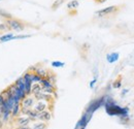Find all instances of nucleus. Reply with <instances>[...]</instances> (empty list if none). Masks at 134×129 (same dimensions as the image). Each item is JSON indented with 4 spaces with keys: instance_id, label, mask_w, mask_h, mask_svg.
<instances>
[{
    "instance_id": "1",
    "label": "nucleus",
    "mask_w": 134,
    "mask_h": 129,
    "mask_svg": "<svg viewBox=\"0 0 134 129\" xmlns=\"http://www.w3.org/2000/svg\"><path fill=\"white\" fill-rule=\"evenodd\" d=\"M105 112L109 116H119L121 118H128L129 116V109L128 108H121L119 106L116 101L109 96H105L104 102Z\"/></svg>"
},
{
    "instance_id": "2",
    "label": "nucleus",
    "mask_w": 134,
    "mask_h": 129,
    "mask_svg": "<svg viewBox=\"0 0 134 129\" xmlns=\"http://www.w3.org/2000/svg\"><path fill=\"white\" fill-rule=\"evenodd\" d=\"M120 10H121V6H119V5H111V6H107L105 8H102L100 10L96 12V15L99 18H108V17L116 16Z\"/></svg>"
},
{
    "instance_id": "3",
    "label": "nucleus",
    "mask_w": 134,
    "mask_h": 129,
    "mask_svg": "<svg viewBox=\"0 0 134 129\" xmlns=\"http://www.w3.org/2000/svg\"><path fill=\"white\" fill-rule=\"evenodd\" d=\"M5 24L8 26L9 30H14V31H23L24 28H25V24L18 20V19H14V18H10V19H6L5 20Z\"/></svg>"
},
{
    "instance_id": "4",
    "label": "nucleus",
    "mask_w": 134,
    "mask_h": 129,
    "mask_svg": "<svg viewBox=\"0 0 134 129\" xmlns=\"http://www.w3.org/2000/svg\"><path fill=\"white\" fill-rule=\"evenodd\" d=\"M104 102H105V96H101L99 98H97V99H94L93 101L90 102V104L86 109V112L94 114L99 108H101L102 105H104Z\"/></svg>"
},
{
    "instance_id": "5",
    "label": "nucleus",
    "mask_w": 134,
    "mask_h": 129,
    "mask_svg": "<svg viewBox=\"0 0 134 129\" xmlns=\"http://www.w3.org/2000/svg\"><path fill=\"white\" fill-rule=\"evenodd\" d=\"M92 115L93 114L91 113H88V112H85L84 115L82 116V118H81V120L77 122V125H76V127L75 128H81V127H85L86 128V126H87V124L89 123V121L91 120V118H92Z\"/></svg>"
},
{
    "instance_id": "6",
    "label": "nucleus",
    "mask_w": 134,
    "mask_h": 129,
    "mask_svg": "<svg viewBox=\"0 0 134 129\" xmlns=\"http://www.w3.org/2000/svg\"><path fill=\"white\" fill-rule=\"evenodd\" d=\"M34 103H35V98L31 95H27L21 101V105L24 108H28V109H31L34 105Z\"/></svg>"
},
{
    "instance_id": "7",
    "label": "nucleus",
    "mask_w": 134,
    "mask_h": 129,
    "mask_svg": "<svg viewBox=\"0 0 134 129\" xmlns=\"http://www.w3.org/2000/svg\"><path fill=\"white\" fill-rule=\"evenodd\" d=\"M49 105H50L49 102H47V101H44V100H38L37 103L34 105L33 110H35L37 113H40V112L46 111L47 108H49Z\"/></svg>"
},
{
    "instance_id": "8",
    "label": "nucleus",
    "mask_w": 134,
    "mask_h": 129,
    "mask_svg": "<svg viewBox=\"0 0 134 129\" xmlns=\"http://www.w3.org/2000/svg\"><path fill=\"white\" fill-rule=\"evenodd\" d=\"M51 119H52V113L47 110L38 114V120H40L42 122H49Z\"/></svg>"
},
{
    "instance_id": "9",
    "label": "nucleus",
    "mask_w": 134,
    "mask_h": 129,
    "mask_svg": "<svg viewBox=\"0 0 134 129\" xmlns=\"http://www.w3.org/2000/svg\"><path fill=\"white\" fill-rule=\"evenodd\" d=\"M31 122V120L28 117H20L18 118L16 123L19 127H24V126H28V124Z\"/></svg>"
},
{
    "instance_id": "10",
    "label": "nucleus",
    "mask_w": 134,
    "mask_h": 129,
    "mask_svg": "<svg viewBox=\"0 0 134 129\" xmlns=\"http://www.w3.org/2000/svg\"><path fill=\"white\" fill-rule=\"evenodd\" d=\"M119 57H120V54L118 52H114V53H110V54H107L106 56V60L108 63H115L119 60Z\"/></svg>"
},
{
    "instance_id": "11",
    "label": "nucleus",
    "mask_w": 134,
    "mask_h": 129,
    "mask_svg": "<svg viewBox=\"0 0 134 129\" xmlns=\"http://www.w3.org/2000/svg\"><path fill=\"white\" fill-rule=\"evenodd\" d=\"M21 108H22L21 102H20V103H17V104H15L14 108H13V110H12V117L17 118L18 116L21 114Z\"/></svg>"
},
{
    "instance_id": "12",
    "label": "nucleus",
    "mask_w": 134,
    "mask_h": 129,
    "mask_svg": "<svg viewBox=\"0 0 134 129\" xmlns=\"http://www.w3.org/2000/svg\"><path fill=\"white\" fill-rule=\"evenodd\" d=\"M14 85L17 87L18 89H20V90H22V91H25V82H24L23 77L19 78L17 81L15 82V84H14ZM25 92H26V91H25Z\"/></svg>"
},
{
    "instance_id": "13",
    "label": "nucleus",
    "mask_w": 134,
    "mask_h": 129,
    "mask_svg": "<svg viewBox=\"0 0 134 129\" xmlns=\"http://www.w3.org/2000/svg\"><path fill=\"white\" fill-rule=\"evenodd\" d=\"M38 114L35 110L33 109H30L29 111H28V113L26 116H28V118L31 120V121H35V120H38Z\"/></svg>"
},
{
    "instance_id": "14",
    "label": "nucleus",
    "mask_w": 134,
    "mask_h": 129,
    "mask_svg": "<svg viewBox=\"0 0 134 129\" xmlns=\"http://www.w3.org/2000/svg\"><path fill=\"white\" fill-rule=\"evenodd\" d=\"M42 90V87L39 83H33L32 84V88H31V94H35V93H38Z\"/></svg>"
},
{
    "instance_id": "15",
    "label": "nucleus",
    "mask_w": 134,
    "mask_h": 129,
    "mask_svg": "<svg viewBox=\"0 0 134 129\" xmlns=\"http://www.w3.org/2000/svg\"><path fill=\"white\" fill-rule=\"evenodd\" d=\"M14 37L15 36H14L13 33H6V34H4L0 37V41L1 42H6V41H9V40L14 39Z\"/></svg>"
},
{
    "instance_id": "16",
    "label": "nucleus",
    "mask_w": 134,
    "mask_h": 129,
    "mask_svg": "<svg viewBox=\"0 0 134 129\" xmlns=\"http://www.w3.org/2000/svg\"><path fill=\"white\" fill-rule=\"evenodd\" d=\"M79 5H80V3L77 0H71L67 3V8L68 9H75L79 7Z\"/></svg>"
},
{
    "instance_id": "17",
    "label": "nucleus",
    "mask_w": 134,
    "mask_h": 129,
    "mask_svg": "<svg viewBox=\"0 0 134 129\" xmlns=\"http://www.w3.org/2000/svg\"><path fill=\"white\" fill-rule=\"evenodd\" d=\"M47 128V122H39L34 124V126L32 127V129H46Z\"/></svg>"
},
{
    "instance_id": "18",
    "label": "nucleus",
    "mask_w": 134,
    "mask_h": 129,
    "mask_svg": "<svg viewBox=\"0 0 134 129\" xmlns=\"http://www.w3.org/2000/svg\"><path fill=\"white\" fill-rule=\"evenodd\" d=\"M0 17L1 18H3V19H10V18H13V16L9 14V13H7V12H5L4 9H2V8H0Z\"/></svg>"
},
{
    "instance_id": "19",
    "label": "nucleus",
    "mask_w": 134,
    "mask_h": 129,
    "mask_svg": "<svg viewBox=\"0 0 134 129\" xmlns=\"http://www.w3.org/2000/svg\"><path fill=\"white\" fill-rule=\"evenodd\" d=\"M63 2H64V0H56V1L53 3V5H52V9H53V10H55V9L59 8Z\"/></svg>"
},
{
    "instance_id": "20",
    "label": "nucleus",
    "mask_w": 134,
    "mask_h": 129,
    "mask_svg": "<svg viewBox=\"0 0 134 129\" xmlns=\"http://www.w3.org/2000/svg\"><path fill=\"white\" fill-rule=\"evenodd\" d=\"M121 86H122V78H121V77H119L117 80L114 82L113 87H114V88H116V89H119V88H121Z\"/></svg>"
},
{
    "instance_id": "21",
    "label": "nucleus",
    "mask_w": 134,
    "mask_h": 129,
    "mask_svg": "<svg viewBox=\"0 0 134 129\" xmlns=\"http://www.w3.org/2000/svg\"><path fill=\"white\" fill-rule=\"evenodd\" d=\"M41 79H42V78H41L39 74H37L36 72H33V73H32V82H33V83H39V82L41 81Z\"/></svg>"
},
{
    "instance_id": "22",
    "label": "nucleus",
    "mask_w": 134,
    "mask_h": 129,
    "mask_svg": "<svg viewBox=\"0 0 134 129\" xmlns=\"http://www.w3.org/2000/svg\"><path fill=\"white\" fill-rule=\"evenodd\" d=\"M65 65L64 62H61V61H53L52 62V66L53 67H63Z\"/></svg>"
},
{
    "instance_id": "23",
    "label": "nucleus",
    "mask_w": 134,
    "mask_h": 129,
    "mask_svg": "<svg viewBox=\"0 0 134 129\" xmlns=\"http://www.w3.org/2000/svg\"><path fill=\"white\" fill-rule=\"evenodd\" d=\"M7 30H9V28L6 24H0V31H7Z\"/></svg>"
},
{
    "instance_id": "24",
    "label": "nucleus",
    "mask_w": 134,
    "mask_h": 129,
    "mask_svg": "<svg viewBox=\"0 0 134 129\" xmlns=\"http://www.w3.org/2000/svg\"><path fill=\"white\" fill-rule=\"evenodd\" d=\"M4 101H5V99H4V96L0 93V111H1V109H2V106H3V103H4Z\"/></svg>"
},
{
    "instance_id": "25",
    "label": "nucleus",
    "mask_w": 134,
    "mask_h": 129,
    "mask_svg": "<svg viewBox=\"0 0 134 129\" xmlns=\"http://www.w3.org/2000/svg\"><path fill=\"white\" fill-rule=\"evenodd\" d=\"M29 37V35H18V36H15L14 39H20V38H27Z\"/></svg>"
},
{
    "instance_id": "26",
    "label": "nucleus",
    "mask_w": 134,
    "mask_h": 129,
    "mask_svg": "<svg viewBox=\"0 0 134 129\" xmlns=\"http://www.w3.org/2000/svg\"><path fill=\"white\" fill-rule=\"evenodd\" d=\"M96 81H97V79L95 78V79H94L93 81H92L91 83H90V88H91V89H93V88H94V85H95V83H96Z\"/></svg>"
},
{
    "instance_id": "27",
    "label": "nucleus",
    "mask_w": 134,
    "mask_h": 129,
    "mask_svg": "<svg viewBox=\"0 0 134 129\" xmlns=\"http://www.w3.org/2000/svg\"><path fill=\"white\" fill-rule=\"evenodd\" d=\"M105 1H107V0H94V2H95V3H98V4H101V3H104Z\"/></svg>"
},
{
    "instance_id": "28",
    "label": "nucleus",
    "mask_w": 134,
    "mask_h": 129,
    "mask_svg": "<svg viewBox=\"0 0 134 129\" xmlns=\"http://www.w3.org/2000/svg\"><path fill=\"white\" fill-rule=\"evenodd\" d=\"M128 91H129L128 89H125V90H123V92H122V95H125L126 93H128Z\"/></svg>"
},
{
    "instance_id": "29",
    "label": "nucleus",
    "mask_w": 134,
    "mask_h": 129,
    "mask_svg": "<svg viewBox=\"0 0 134 129\" xmlns=\"http://www.w3.org/2000/svg\"><path fill=\"white\" fill-rule=\"evenodd\" d=\"M3 126V121H2V119H0V128Z\"/></svg>"
},
{
    "instance_id": "30",
    "label": "nucleus",
    "mask_w": 134,
    "mask_h": 129,
    "mask_svg": "<svg viewBox=\"0 0 134 129\" xmlns=\"http://www.w3.org/2000/svg\"><path fill=\"white\" fill-rule=\"evenodd\" d=\"M76 129V128H75ZM77 129H85V127H81V128H77Z\"/></svg>"
},
{
    "instance_id": "31",
    "label": "nucleus",
    "mask_w": 134,
    "mask_h": 129,
    "mask_svg": "<svg viewBox=\"0 0 134 129\" xmlns=\"http://www.w3.org/2000/svg\"><path fill=\"white\" fill-rule=\"evenodd\" d=\"M16 129H22L21 127H18V128H16Z\"/></svg>"
},
{
    "instance_id": "32",
    "label": "nucleus",
    "mask_w": 134,
    "mask_h": 129,
    "mask_svg": "<svg viewBox=\"0 0 134 129\" xmlns=\"http://www.w3.org/2000/svg\"><path fill=\"white\" fill-rule=\"evenodd\" d=\"M0 119H1V112H0Z\"/></svg>"
}]
</instances>
